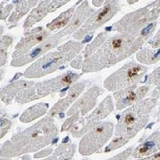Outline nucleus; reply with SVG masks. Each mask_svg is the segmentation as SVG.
I'll list each match as a JSON object with an SVG mask.
<instances>
[{"label":"nucleus","mask_w":160,"mask_h":160,"mask_svg":"<svg viewBox=\"0 0 160 160\" xmlns=\"http://www.w3.org/2000/svg\"><path fill=\"white\" fill-rule=\"evenodd\" d=\"M148 38L127 34L109 37L97 51L86 58L82 66V72H96L118 63L136 52Z\"/></svg>","instance_id":"f257e3e1"},{"label":"nucleus","mask_w":160,"mask_h":160,"mask_svg":"<svg viewBox=\"0 0 160 160\" xmlns=\"http://www.w3.org/2000/svg\"><path fill=\"white\" fill-rule=\"evenodd\" d=\"M58 133L57 126L52 117L48 116L28 128L23 132L14 134L11 140L1 147V158L14 157L27 152H37L54 142Z\"/></svg>","instance_id":"f03ea898"},{"label":"nucleus","mask_w":160,"mask_h":160,"mask_svg":"<svg viewBox=\"0 0 160 160\" xmlns=\"http://www.w3.org/2000/svg\"><path fill=\"white\" fill-rule=\"evenodd\" d=\"M82 49V42L68 41L57 50L39 58L24 72L26 78H39L56 71L59 66L73 59Z\"/></svg>","instance_id":"7ed1b4c3"},{"label":"nucleus","mask_w":160,"mask_h":160,"mask_svg":"<svg viewBox=\"0 0 160 160\" xmlns=\"http://www.w3.org/2000/svg\"><path fill=\"white\" fill-rule=\"evenodd\" d=\"M155 103L156 98L152 97L147 100L139 101L126 109L119 118L115 135L123 137L128 141L134 137L139 130L147 124L149 114L155 106Z\"/></svg>","instance_id":"20e7f679"},{"label":"nucleus","mask_w":160,"mask_h":160,"mask_svg":"<svg viewBox=\"0 0 160 160\" xmlns=\"http://www.w3.org/2000/svg\"><path fill=\"white\" fill-rule=\"evenodd\" d=\"M160 12V0H154L150 5L143 7L125 16L111 28L119 34L140 36L141 31L149 22L155 20Z\"/></svg>","instance_id":"39448f33"},{"label":"nucleus","mask_w":160,"mask_h":160,"mask_svg":"<svg viewBox=\"0 0 160 160\" xmlns=\"http://www.w3.org/2000/svg\"><path fill=\"white\" fill-rule=\"evenodd\" d=\"M147 70V66L140 65L135 62H129L107 78L104 85L109 91L127 88V87L137 84Z\"/></svg>","instance_id":"423d86ee"},{"label":"nucleus","mask_w":160,"mask_h":160,"mask_svg":"<svg viewBox=\"0 0 160 160\" xmlns=\"http://www.w3.org/2000/svg\"><path fill=\"white\" fill-rule=\"evenodd\" d=\"M113 129L114 125L112 122H104L93 127L81 140L79 145L80 153L83 156L93 154L109 140Z\"/></svg>","instance_id":"0eeeda50"},{"label":"nucleus","mask_w":160,"mask_h":160,"mask_svg":"<svg viewBox=\"0 0 160 160\" xmlns=\"http://www.w3.org/2000/svg\"><path fill=\"white\" fill-rule=\"evenodd\" d=\"M121 0H106L105 4L103 5L99 11L94 12L91 16L87 18L85 23L81 27L80 30L74 33L73 38L75 39L83 38L86 34L91 31H95L96 29L103 26L109 19H111L116 13L120 11L121 8Z\"/></svg>","instance_id":"6e6552de"},{"label":"nucleus","mask_w":160,"mask_h":160,"mask_svg":"<svg viewBox=\"0 0 160 160\" xmlns=\"http://www.w3.org/2000/svg\"><path fill=\"white\" fill-rule=\"evenodd\" d=\"M79 78V74L73 73V72H67L64 75H61L52 80L36 83L31 87L33 100H37L38 98L47 96L67 84H71L72 82L77 81Z\"/></svg>","instance_id":"1a4fd4ad"},{"label":"nucleus","mask_w":160,"mask_h":160,"mask_svg":"<svg viewBox=\"0 0 160 160\" xmlns=\"http://www.w3.org/2000/svg\"><path fill=\"white\" fill-rule=\"evenodd\" d=\"M149 85L137 87V84H134L127 87V88L117 90V92L114 93V97L116 99V108L118 110H121L127 107L136 104L137 102L143 99V97L146 96V94L149 92Z\"/></svg>","instance_id":"9d476101"},{"label":"nucleus","mask_w":160,"mask_h":160,"mask_svg":"<svg viewBox=\"0 0 160 160\" xmlns=\"http://www.w3.org/2000/svg\"><path fill=\"white\" fill-rule=\"evenodd\" d=\"M62 38V37L59 33H57V34L47 38L45 40H43L41 43H39L37 47H35L33 50H31L30 53H26L18 58H14V59H12V61L11 62V65L12 66H23L29 62H33L38 57L45 54L49 50L53 49L58 43L60 42V40Z\"/></svg>","instance_id":"9b49d317"},{"label":"nucleus","mask_w":160,"mask_h":160,"mask_svg":"<svg viewBox=\"0 0 160 160\" xmlns=\"http://www.w3.org/2000/svg\"><path fill=\"white\" fill-rule=\"evenodd\" d=\"M49 30H45L42 27H38L33 29L32 31L26 33L24 38L20 40V42L17 45L16 50L12 53V59L14 58H18L29 51H31V49L37 45H38L39 43H41L43 40H45L48 36H49Z\"/></svg>","instance_id":"f8f14e48"},{"label":"nucleus","mask_w":160,"mask_h":160,"mask_svg":"<svg viewBox=\"0 0 160 160\" xmlns=\"http://www.w3.org/2000/svg\"><path fill=\"white\" fill-rule=\"evenodd\" d=\"M103 94V89L101 87L94 85L91 88L88 89V91L85 92L77 102L75 103V105L72 107L69 110H68V116L74 114L76 112H79L81 117L84 116L87 112L90 111L96 104V101L98 99V97Z\"/></svg>","instance_id":"ddd939ff"},{"label":"nucleus","mask_w":160,"mask_h":160,"mask_svg":"<svg viewBox=\"0 0 160 160\" xmlns=\"http://www.w3.org/2000/svg\"><path fill=\"white\" fill-rule=\"evenodd\" d=\"M93 12H94V10L89 6L88 2L83 1L79 6L77 11L74 12L73 17L71 18L70 21L65 26V28L63 29L62 31L59 32V34L63 38V37H66V36H68V35H70L72 33L78 31L79 28L81 27V25L87 18H88Z\"/></svg>","instance_id":"4468645a"},{"label":"nucleus","mask_w":160,"mask_h":160,"mask_svg":"<svg viewBox=\"0 0 160 160\" xmlns=\"http://www.w3.org/2000/svg\"><path fill=\"white\" fill-rule=\"evenodd\" d=\"M85 86H86V82L85 81L80 82H76L75 84L72 85V87L70 88V90H69L68 95L66 96V98L60 100L52 108V109L49 112V116H50V117H54V116H56L58 114H60L61 117L64 116L63 112L79 97V95L82 92V90L84 89Z\"/></svg>","instance_id":"2eb2a0df"},{"label":"nucleus","mask_w":160,"mask_h":160,"mask_svg":"<svg viewBox=\"0 0 160 160\" xmlns=\"http://www.w3.org/2000/svg\"><path fill=\"white\" fill-rule=\"evenodd\" d=\"M160 150V132H156L152 134L149 139L139 146L133 152L132 156L134 158H139L142 156L151 155L152 153H155Z\"/></svg>","instance_id":"dca6fc26"},{"label":"nucleus","mask_w":160,"mask_h":160,"mask_svg":"<svg viewBox=\"0 0 160 160\" xmlns=\"http://www.w3.org/2000/svg\"><path fill=\"white\" fill-rule=\"evenodd\" d=\"M113 108H114V106H113L112 99L110 96H108L88 117L85 118V120L86 122L98 125V122L102 119L106 118L108 115H109L112 112Z\"/></svg>","instance_id":"f3484780"},{"label":"nucleus","mask_w":160,"mask_h":160,"mask_svg":"<svg viewBox=\"0 0 160 160\" xmlns=\"http://www.w3.org/2000/svg\"><path fill=\"white\" fill-rule=\"evenodd\" d=\"M34 82H27V81H19L17 82H13L11 85L6 86L1 91V100L5 104H9L12 101L14 97H17L18 94L26 87L34 85Z\"/></svg>","instance_id":"a211bd4d"},{"label":"nucleus","mask_w":160,"mask_h":160,"mask_svg":"<svg viewBox=\"0 0 160 160\" xmlns=\"http://www.w3.org/2000/svg\"><path fill=\"white\" fill-rule=\"evenodd\" d=\"M50 0H44L42 1L38 7H36L30 13L24 23V29L31 28L34 24L40 21L46 14L49 12V6H50Z\"/></svg>","instance_id":"6ab92c4d"},{"label":"nucleus","mask_w":160,"mask_h":160,"mask_svg":"<svg viewBox=\"0 0 160 160\" xmlns=\"http://www.w3.org/2000/svg\"><path fill=\"white\" fill-rule=\"evenodd\" d=\"M48 108H49L48 104H44V103L37 104L23 112V114L20 116V121L23 123L32 122L33 120H36L43 114H45Z\"/></svg>","instance_id":"aec40b11"},{"label":"nucleus","mask_w":160,"mask_h":160,"mask_svg":"<svg viewBox=\"0 0 160 160\" xmlns=\"http://www.w3.org/2000/svg\"><path fill=\"white\" fill-rule=\"evenodd\" d=\"M76 6L71 7L70 9H68L67 11H65L64 12L61 13L57 18H55L52 22L47 24V29L49 31H55L58 30V29H61L64 26H66L68 24V22L70 21L71 18L73 17L74 14V11H75Z\"/></svg>","instance_id":"412c9836"},{"label":"nucleus","mask_w":160,"mask_h":160,"mask_svg":"<svg viewBox=\"0 0 160 160\" xmlns=\"http://www.w3.org/2000/svg\"><path fill=\"white\" fill-rule=\"evenodd\" d=\"M76 146L73 144H62L58 148L49 159H71L74 155Z\"/></svg>","instance_id":"4be33fe9"},{"label":"nucleus","mask_w":160,"mask_h":160,"mask_svg":"<svg viewBox=\"0 0 160 160\" xmlns=\"http://www.w3.org/2000/svg\"><path fill=\"white\" fill-rule=\"evenodd\" d=\"M137 60L145 64H153L160 60V48L150 50L145 49L137 54Z\"/></svg>","instance_id":"5701e85b"},{"label":"nucleus","mask_w":160,"mask_h":160,"mask_svg":"<svg viewBox=\"0 0 160 160\" xmlns=\"http://www.w3.org/2000/svg\"><path fill=\"white\" fill-rule=\"evenodd\" d=\"M109 37L107 35V33H101L96 38H95V40L93 41V42H91L90 44L88 45V46H86V48L84 49V51H83V53H82V56L85 58H88L89 56H91L95 51H97L100 47H101V45L103 44V43Z\"/></svg>","instance_id":"b1692460"},{"label":"nucleus","mask_w":160,"mask_h":160,"mask_svg":"<svg viewBox=\"0 0 160 160\" xmlns=\"http://www.w3.org/2000/svg\"><path fill=\"white\" fill-rule=\"evenodd\" d=\"M30 5L25 0H19L18 5H17V9L14 11V12L12 14V17L9 19V23H13L16 21H18L25 13H27V12L30 9Z\"/></svg>","instance_id":"393cba45"},{"label":"nucleus","mask_w":160,"mask_h":160,"mask_svg":"<svg viewBox=\"0 0 160 160\" xmlns=\"http://www.w3.org/2000/svg\"><path fill=\"white\" fill-rule=\"evenodd\" d=\"M12 41L13 38L10 36H4L1 38V66H3L7 62L8 50L9 47H11Z\"/></svg>","instance_id":"a878e982"},{"label":"nucleus","mask_w":160,"mask_h":160,"mask_svg":"<svg viewBox=\"0 0 160 160\" xmlns=\"http://www.w3.org/2000/svg\"><path fill=\"white\" fill-rule=\"evenodd\" d=\"M147 80L149 81L148 82L150 84L158 85V88L156 90H154V92L152 96V97H154L157 99L160 96V66L158 68H156L149 77H147Z\"/></svg>","instance_id":"bb28decb"},{"label":"nucleus","mask_w":160,"mask_h":160,"mask_svg":"<svg viewBox=\"0 0 160 160\" xmlns=\"http://www.w3.org/2000/svg\"><path fill=\"white\" fill-rule=\"evenodd\" d=\"M128 141L123 137H120V136H116L115 139L108 145V146L106 148V151L105 152H110V151H113V150H116V149H119L121 148L122 146H124L125 144H127Z\"/></svg>","instance_id":"cd10ccee"},{"label":"nucleus","mask_w":160,"mask_h":160,"mask_svg":"<svg viewBox=\"0 0 160 160\" xmlns=\"http://www.w3.org/2000/svg\"><path fill=\"white\" fill-rule=\"evenodd\" d=\"M70 0H53L49 6V12H53L54 11L58 10L60 7H62V5L66 4Z\"/></svg>","instance_id":"c85d7f7f"},{"label":"nucleus","mask_w":160,"mask_h":160,"mask_svg":"<svg viewBox=\"0 0 160 160\" xmlns=\"http://www.w3.org/2000/svg\"><path fill=\"white\" fill-rule=\"evenodd\" d=\"M11 121L7 118H2L1 117V138L5 136V134L7 133V132L11 128Z\"/></svg>","instance_id":"c756f323"},{"label":"nucleus","mask_w":160,"mask_h":160,"mask_svg":"<svg viewBox=\"0 0 160 160\" xmlns=\"http://www.w3.org/2000/svg\"><path fill=\"white\" fill-rule=\"evenodd\" d=\"M150 45L153 49L160 48V30L157 32V34L153 37V38L150 41Z\"/></svg>","instance_id":"7c9ffc66"},{"label":"nucleus","mask_w":160,"mask_h":160,"mask_svg":"<svg viewBox=\"0 0 160 160\" xmlns=\"http://www.w3.org/2000/svg\"><path fill=\"white\" fill-rule=\"evenodd\" d=\"M132 147H130V148H128L127 151L121 152V153L118 154V155H115V156L112 157L111 159H128V158L130 156V154H132Z\"/></svg>","instance_id":"2f4dec72"},{"label":"nucleus","mask_w":160,"mask_h":160,"mask_svg":"<svg viewBox=\"0 0 160 160\" xmlns=\"http://www.w3.org/2000/svg\"><path fill=\"white\" fill-rule=\"evenodd\" d=\"M53 152V149L49 148L48 150H44L42 152H39L38 153L35 154V158H43V157H47L48 155H50Z\"/></svg>","instance_id":"473e14b6"},{"label":"nucleus","mask_w":160,"mask_h":160,"mask_svg":"<svg viewBox=\"0 0 160 160\" xmlns=\"http://www.w3.org/2000/svg\"><path fill=\"white\" fill-rule=\"evenodd\" d=\"M12 9V5H8L5 9L1 10V19H5L7 18V16L9 14V12H11Z\"/></svg>","instance_id":"72a5a7b5"},{"label":"nucleus","mask_w":160,"mask_h":160,"mask_svg":"<svg viewBox=\"0 0 160 160\" xmlns=\"http://www.w3.org/2000/svg\"><path fill=\"white\" fill-rule=\"evenodd\" d=\"M145 159H160V152H158L157 153H153L152 155H149Z\"/></svg>","instance_id":"f704fd0d"},{"label":"nucleus","mask_w":160,"mask_h":160,"mask_svg":"<svg viewBox=\"0 0 160 160\" xmlns=\"http://www.w3.org/2000/svg\"><path fill=\"white\" fill-rule=\"evenodd\" d=\"M105 2V0H92V3L94 6L96 7H100L102 6V4H103Z\"/></svg>","instance_id":"c9c22d12"},{"label":"nucleus","mask_w":160,"mask_h":160,"mask_svg":"<svg viewBox=\"0 0 160 160\" xmlns=\"http://www.w3.org/2000/svg\"><path fill=\"white\" fill-rule=\"evenodd\" d=\"M127 1H128V4H134V3H136L137 1H139V0H127Z\"/></svg>","instance_id":"e433bc0d"},{"label":"nucleus","mask_w":160,"mask_h":160,"mask_svg":"<svg viewBox=\"0 0 160 160\" xmlns=\"http://www.w3.org/2000/svg\"><path fill=\"white\" fill-rule=\"evenodd\" d=\"M158 115H159V119H160V108H159V113H158Z\"/></svg>","instance_id":"4c0bfd02"}]
</instances>
